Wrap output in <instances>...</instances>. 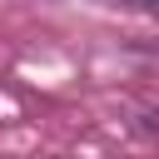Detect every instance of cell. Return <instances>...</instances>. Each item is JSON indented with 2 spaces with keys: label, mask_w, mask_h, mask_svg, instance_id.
I'll use <instances>...</instances> for the list:
<instances>
[{
  "label": "cell",
  "mask_w": 159,
  "mask_h": 159,
  "mask_svg": "<svg viewBox=\"0 0 159 159\" xmlns=\"http://www.w3.org/2000/svg\"><path fill=\"white\" fill-rule=\"evenodd\" d=\"M119 5H134V10H149V15H159V0H119Z\"/></svg>",
  "instance_id": "obj_1"
}]
</instances>
